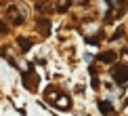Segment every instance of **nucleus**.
<instances>
[{
    "label": "nucleus",
    "instance_id": "obj_1",
    "mask_svg": "<svg viewBox=\"0 0 128 116\" xmlns=\"http://www.w3.org/2000/svg\"><path fill=\"white\" fill-rule=\"evenodd\" d=\"M114 80L118 82V84L128 82V66L120 63V66H116V68H114Z\"/></svg>",
    "mask_w": 128,
    "mask_h": 116
},
{
    "label": "nucleus",
    "instance_id": "obj_2",
    "mask_svg": "<svg viewBox=\"0 0 128 116\" xmlns=\"http://www.w3.org/2000/svg\"><path fill=\"white\" fill-rule=\"evenodd\" d=\"M101 61H114L116 59V53H103V55H99Z\"/></svg>",
    "mask_w": 128,
    "mask_h": 116
},
{
    "label": "nucleus",
    "instance_id": "obj_3",
    "mask_svg": "<svg viewBox=\"0 0 128 116\" xmlns=\"http://www.w3.org/2000/svg\"><path fill=\"white\" fill-rule=\"evenodd\" d=\"M99 105H101V110H103L105 114H114V108H111V105H107V103H105V101H101Z\"/></svg>",
    "mask_w": 128,
    "mask_h": 116
},
{
    "label": "nucleus",
    "instance_id": "obj_4",
    "mask_svg": "<svg viewBox=\"0 0 128 116\" xmlns=\"http://www.w3.org/2000/svg\"><path fill=\"white\" fill-rule=\"evenodd\" d=\"M111 7H124V4H128V0H109Z\"/></svg>",
    "mask_w": 128,
    "mask_h": 116
},
{
    "label": "nucleus",
    "instance_id": "obj_5",
    "mask_svg": "<svg viewBox=\"0 0 128 116\" xmlns=\"http://www.w3.org/2000/svg\"><path fill=\"white\" fill-rule=\"evenodd\" d=\"M4 30H6V25H4V23H0V34H4Z\"/></svg>",
    "mask_w": 128,
    "mask_h": 116
}]
</instances>
